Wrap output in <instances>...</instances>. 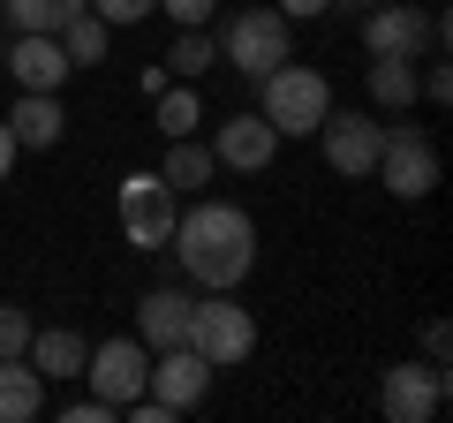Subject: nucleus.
Returning a JSON list of instances; mask_svg holds the SVG:
<instances>
[{
    "instance_id": "f257e3e1",
    "label": "nucleus",
    "mask_w": 453,
    "mask_h": 423,
    "mask_svg": "<svg viewBox=\"0 0 453 423\" xmlns=\"http://www.w3.org/2000/svg\"><path fill=\"white\" fill-rule=\"evenodd\" d=\"M174 258L181 273L196 280V288H242L250 265H257V227H250L242 204H219V196H204V204L174 212Z\"/></svg>"
},
{
    "instance_id": "f03ea898",
    "label": "nucleus",
    "mask_w": 453,
    "mask_h": 423,
    "mask_svg": "<svg viewBox=\"0 0 453 423\" xmlns=\"http://www.w3.org/2000/svg\"><path fill=\"white\" fill-rule=\"evenodd\" d=\"M257 114L273 121L280 136H318V121L333 114V83L288 53L280 68H265V76H257Z\"/></svg>"
},
{
    "instance_id": "7ed1b4c3",
    "label": "nucleus",
    "mask_w": 453,
    "mask_h": 423,
    "mask_svg": "<svg viewBox=\"0 0 453 423\" xmlns=\"http://www.w3.org/2000/svg\"><path fill=\"white\" fill-rule=\"evenodd\" d=\"M189 348L211 363V371L250 363V348H257V318L234 303V288H204V295H196V310H189Z\"/></svg>"
},
{
    "instance_id": "20e7f679",
    "label": "nucleus",
    "mask_w": 453,
    "mask_h": 423,
    "mask_svg": "<svg viewBox=\"0 0 453 423\" xmlns=\"http://www.w3.org/2000/svg\"><path fill=\"white\" fill-rule=\"evenodd\" d=\"M288 53H295V23L280 16V8H242V16L219 31V61L234 68V76H250V83H257L265 68H280Z\"/></svg>"
},
{
    "instance_id": "39448f33",
    "label": "nucleus",
    "mask_w": 453,
    "mask_h": 423,
    "mask_svg": "<svg viewBox=\"0 0 453 423\" xmlns=\"http://www.w3.org/2000/svg\"><path fill=\"white\" fill-rule=\"evenodd\" d=\"M363 53H401V61H423V53H446V8H408V0H393V8H371L363 16Z\"/></svg>"
},
{
    "instance_id": "423d86ee",
    "label": "nucleus",
    "mask_w": 453,
    "mask_h": 423,
    "mask_svg": "<svg viewBox=\"0 0 453 423\" xmlns=\"http://www.w3.org/2000/svg\"><path fill=\"white\" fill-rule=\"evenodd\" d=\"M113 212H121V235H129L136 250H166V235H174V212H181V196L159 181V166H144V174H129V181H121Z\"/></svg>"
},
{
    "instance_id": "0eeeda50",
    "label": "nucleus",
    "mask_w": 453,
    "mask_h": 423,
    "mask_svg": "<svg viewBox=\"0 0 453 423\" xmlns=\"http://www.w3.org/2000/svg\"><path fill=\"white\" fill-rule=\"evenodd\" d=\"M378 181H386L401 204H416V196H431L438 189V144L423 129H386V144H378V166H371Z\"/></svg>"
},
{
    "instance_id": "6e6552de",
    "label": "nucleus",
    "mask_w": 453,
    "mask_h": 423,
    "mask_svg": "<svg viewBox=\"0 0 453 423\" xmlns=\"http://www.w3.org/2000/svg\"><path fill=\"white\" fill-rule=\"evenodd\" d=\"M318 144H325V166H333V174H348V181H356V174H371V166H378L386 121H378V114H363V106H348V114L333 106V114L318 121Z\"/></svg>"
},
{
    "instance_id": "1a4fd4ad",
    "label": "nucleus",
    "mask_w": 453,
    "mask_h": 423,
    "mask_svg": "<svg viewBox=\"0 0 453 423\" xmlns=\"http://www.w3.org/2000/svg\"><path fill=\"white\" fill-rule=\"evenodd\" d=\"M144 393H151V401H166V408H174V416H189V408H196V401H204V393H211V363L196 356L189 341H181V348H151Z\"/></svg>"
},
{
    "instance_id": "9d476101",
    "label": "nucleus",
    "mask_w": 453,
    "mask_h": 423,
    "mask_svg": "<svg viewBox=\"0 0 453 423\" xmlns=\"http://www.w3.org/2000/svg\"><path fill=\"white\" fill-rule=\"evenodd\" d=\"M144 371H151V348L144 341H98L91 356H83V378H91V393L106 408L136 401V393H144Z\"/></svg>"
},
{
    "instance_id": "9b49d317",
    "label": "nucleus",
    "mask_w": 453,
    "mask_h": 423,
    "mask_svg": "<svg viewBox=\"0 0 453 423\" xmlns=\"http://www.w3.org/2000/svg\"><path fill=\"white\" fill-rule=\"evenodd\" d=\"M378 408H386L393 423H431L438 408H446V371H438V363H393L386 386H378Z\"/></svg>"
},
{
    "instance_id": "f8f14e48",
    "label": "nucleus",
    "mask_w": 453,
    "mask_h": 423,
    "mask_svg": "<svg viewBox=\"0 0 453 423\" xmlns=\"http://www.w3.org/2000/svg\"><path fill=\"white\" fill-rule=\"evenodd\" d=\"M8 76H16L23 91H61V83L76 76V61H68V46L53 31H16V46H8Z\"/></svg>"
},
{
    "instance_id": "ddd939ff",
    "label": "nucleus",
    "mask_w": 453,
    "mask_h": 423,
    "mask_svg": "<svg viewBox=\"0 0 453 423\" xmlns=\"http://www.w3.org/2000/svg\"><path fill=\"white\" fill-rule=\"evenodd\" d=\"M273 151H280V129H273L265 114H226V129L211 136V159L234 166V174H265Z\"/></svg>"
},
{
    "instance_id": "4468645a",
    "label": "nucleus",
    "mask_w": 453,
    "mask_h": 423,
    "mask_svg": "<svg viewBox=\"0 0 453 423\" xmlns=\"http://www.w3.org/2000/svg\"><path fill=\"white\" fill-rule=\"evenodd\" d=\"M189 310H196V295L151 288L144 303H136V341H144V348H181V341H189Z\"/></svg>"
},
{
    "instance_id": "2eb2a0df",
    "label": "nucleus",
    "mask_w": 453,
    "mask_h": 423,
    "mask_svg": "<svg viewBox=\"0 0 453 423\" xmlns=\"http://www.w3.org/2000/svg\"><path fill=\"white\" fill-rule=\"evenodd\" d=\"M8 129H16V151H53L68 136V114H61V91H23L8 106Z\"/></svg>"
},
{
    "instance_id": "dca6fc26",
    "label": "nucleus",
    "mask_w": 453,
    "mask_h": 423,
    "mask_svg": "<svg viewBox=\"0 0 453 423\" xmlns=\"http://www.w3.org/2000/svg\"><path fill=\"white\" fill-rule=\"evenodd\" d=\"M83 356H91V341H83V333H68V326H53V333H38V326H31V348H23V363H31L46 386H61V378H83Z\"/></svg>"
},
{
    "instance_id": "f3484780",
    "label": "nucleus",
    "mask_w": 453,
    "mask_h": 423,
    "mask_svg": "<svg viewBox=\"0 0 453 423\" xmlns=\"http://www.w3.org/2000/svg\"><path fill=\"white\" fill-rule=\"evenodd\" d=\"M363 91H371V106L378 114H408L416 106V61H401V53H378L371 68H363Z\"/></svg>"
},
{
    "instance_id": "a211bd4d",
    "label": "nucleus",
    "mask_w": 453,
    "mask_h": 423,
    "mask_svg": "<svg viewBox=\"0 0 453 423\" xmlns=\"http://www.w3.org/2000/svg\"><path fill=\"white\" fill-rule=\"evenodd\" d=\"M46 408V378L23 356H0V423H31Z\"/></svg>"
},
{
    "instance_id": "6ab92c4d",
    "label": "nucleus",
    "mask_w": 453,
    "mask_h": 423,
    "mask_svg": "<svg viewBox=\"0 0 453 423\" xmlns=\"http://www.w3.org/2000/svg\"><path fill=\"white\" fill-rule=\"evenodd\" d=\"M211 174H219V159H211V144H196V136H166V166H159V181H166L174 196L204 189Z\"/></svg>"
},
{
    "instance_id": "aec40b11",
    "label": "nucleus",
    "mask_w": 453,
    "mask_h": 423,
    "mask_svg": "<svg viewBox=\"0 0 453 423\" xmlns=\"http://www.w3.org/2000/svg\"><path fill=\"white\" fill-rule=\"evenodd\" d=\"M0 16L16 31H61L68 16H83V0H0Z\"/></svg>"
},
{
    "instance_id": "412c9836",
    "label": "nucleus",
    "mask_w": 453,
    "mask_h": 423,
    "mask_svg": "<svg viewBox=\"0 0 453 423\" xmlns=\"http://www.w3.org/2000/svg\"><path fill=\"white\" fill-rule=\"evenodd\" d=\"M53 38L68 46V61H76V68H91V61H106V38H113V31H106V23L91 16V8H83V16H68V23H61Z\"/></svg>"
},
{
    "instance_id": "4be33fe9",
    "label": "nucleus",
    "mask_w": 453,
    "mask_h": 423,
    "mask_svg": "<svg viewBox=\"0 0 453 423\" xmlns=\"http://www.w3.org/2000/svg\"><path fill=\"white\" fill-rule=\"evenodd\" d=\"M196 121H204V106L189 83H174V91L159 83V136H196Z\"/></svg>"
},
{
    "instance_id": "5701e85b",
    "label": "nucleus",
    "mask_w": 453,
    "mask_h": 423,
    "mask_svg": "<svg viewBox=\"0 0 453 423\" xmlns=\"http://www.w3.org/2000/svg\"><path fill=\"white\" fill-rule=\"evenodd\" d=\"M211 61H219V38H211V31H181L174 53H166V68H174V76H204Z\"/></svg>"
},
{
    "instance_id": "b1692460",
    "label": "nucleus",
    "mask_w": 453,
    "mask_h": 423,
    "mask_svg": "<svg viewBox=\"0 0 453 423\" xmlns=\"http://www.w3.org/2000/svg\"><path fill=\"white\" fill-rule=\"evenodd\" d=\"M83 8H91L106 31H129V23H151V16H159V0H83Z\"/></svg>"
},
{
    "instance_id": "393cba45",
    "label": "nucleus",
    "mask_w": 453,
    "mask_h": 423,
    "mask_svg": "<svg viewBox=\"0 0 453 423\" xmlns=\"http://www.w3.org/2000/svg\"><path fill=\"white\" fill-rule=\"evenodd\" d=\"M23 348H31V310L0 303V356H23Z\"/></svg>"
},
{
    "instance_id": "a878e982",
    "label": "nucleus",
    "mask_w": 453,
    "mask_h": 423,
    "mask_svg": "<svg viewBox=\"0 0 453 423\" xmlns=\"http://www.w3.org/2000/svg\"><path fill=\"white\" fill-rule=\"evenodd\" d=\"M159 8L181 23V31H204V23H211V0H159Z\"/></svg>"
},
{
    "instance_id": "bb28decb",
    "label": "nucleus",
    "mask_w": 453,
    "mask_h": 423,
    "mask_svg": "<svg viewBox=\"0 0 453 423\" xmlns=\"http://www.w3.org/2000/svg\"><path fill=\"white\" fill-rule=\"evenodd\" d=\"M61 416H68V423H113V416H121V408H106V401H98V393H91V401H68Z\"/></svg>"
},
{
    "instance_id": "cd10ccee",
    "label": "nucleus",
    "mask_w": 453,
    "mask_h": 423,
    "mask_svg": "<svg viewBox=\"0 0 453 423\" xmlns=\"http://www.w3.org/2000/svg\"><path fill=\"white\" fill-rule=\"evenodd\" d=\"M446 356H453V333H446V326H423V363L446 371Z\"/></svg>"
},
{
    "instance_id": "c85d7f7f",
    "label": "nucleus",
    "mask_w": 453,
    "mask_h": 423,
    "mask_svg": "<svg viewBox=\"0 0 453 423\" xmlns=\"http://www.w3.org/2000/svg\"><path fill=\"white\" fill-rule=\"evenodd\" d=\"M325 8H340V0H280V16L303 23V16H325Z\"/></svg>"
},
{
    "instance_id": "c756f323",
    "label": "nucleus",
    "mask_w": 453,
    "mask_h": 423,
    "mask_svg": "<svg viewBox=\"0 0 453 423\" xmlns=\"http://www.w3.org/2000/svg\"><path fill=\"white\" fill-rule=\"evenodd\" d=\"M8 166H16V129H8V114H0V181H8Z\"/></svg>"
},
{
    "instance_id": "7c9ffc66",
    "label": "nucleus",
    "mask_w": 453,
    "mask_h": 423,
    "mask_svg": "<svg viewBox=\"0 0 453 423\" xmlns=\"http://www.w3.org/2000/svg\"><path fill=\"white\" fill-rule=\"evenodd\" d=\"M348 8H378V0H348Z\"/></svg>"
}]
</instances>
